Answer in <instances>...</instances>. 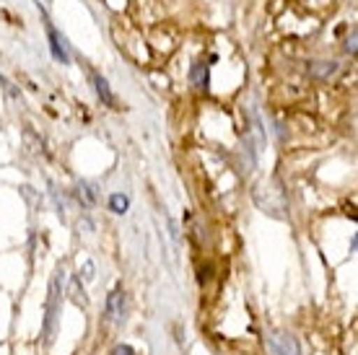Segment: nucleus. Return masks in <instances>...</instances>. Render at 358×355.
<instances>
[{"label":"nucleus","instance_id":"nucleus-9","mask_svg":"<svg viewBox=\"0 0 358 355\" xmlns=\"http://www.w3.org/2000/svg\"><path fill=\"white\" fill-rule=\"evenodd\" d=\"M83 195V200H86V205H94V200H96V195H94V187L86 184V182H81L78 184V197Z\"/></svg>","mask_w":358,"mask_h":355},{"label":"nucleus","instance_id":"nucleus-4","mask_svg":"<svg viewBox=\"0 0 358 355\" xmlns=\"http://www.w3.org/2000/svg\"><path fill=\"white\" fill-rule=\"evenodd\" d=\"M47 36H50V50H52V57L55 60H60L63 65H68L71 57H68V52H65V39L57 34L55 27H50V24H47Z\"/></svg>","mask_w":358,"mask_h":355},{"label":"nucleus","instance_id":"nucleus-2","mask_svg":"<svg viewBox=\"0 0 358 355\" xmlns=\"http://www.w3.org/2000/svg\"><path fill=\"white\" fill-rule=\"evenodd\" d=\"M270 350L275 355H301V347H299L296 338H291L286 332H273L270 335Z\"/></svg>","mask_w":358,"mask_h":355},{"label":"nucleus","instance_id":"nucleus-7","mask_svg":"<svg viewBox=\"0 0 358 355\" xmlns=\"http://www.w3.org/2000/svg\"><path fill=\"white\" fill-rule=\"evenodd\" d=\"M335 73H338V62H312L314 78H330Z\"/></svg>","mask_w":358,"mask_h":355},{"label":"nucleus","instance_id":"nucleus-10","mask_svg":"<svg viewBox=\"0 0 358 355\" xmlns=\"http://www.w3.org/2000/svg\"><path fill=\"white\" fill-rule=\"evenodd\" d=\"M112 355H135V350L130 345H117L112 347Z\"/></svg>","mask_w":358,"mask_h":355},{"label":"nucleus","instance_id":"nucleus-1","mask_svg":"<svg viewBox=\"0 0 358 355\" xmlns=\"http://www.w3.org/2000/svg\"><path fill=\"white\" fill-rule=\"evenodd\" d=\"M60 301H63V273H57V275L52 277V285H50V301H47V319H45L47 340L52 338V327H55V319H57Z\"/></svg>","mask_w":358,"mask_h":355},{"label":"nucleus","instance_id":"nucleus-12","mask_svg":"<svg viewBox=\"0 0 358 355\" xmlns=\"http://www.w3.org/2000/svg\"><path fill=\"white\" fill-rule=\"evenodd\" d=\"M45 3H50V0H45Z\"/></svg>","mask_w":358,"mask_h":355},{"label":"nucleus","instance_id":"nucleus-5","mask_svg":"<svg viewBox=\"0 0 358 355\" xmlns=\"http://www.w3.org/2000/svg\"><path fill=\"white\" fill-rule=\"evenodd\" d=\"M189 80H192V86L197 91H206L208 83H210V71H208L206 62H195L192 65V71H189Z\"/></svg>","mask_w":358,"mask_h":355},{"label":"nucleus","instance_id":"nucleus-6","mask_svg":"<svg viewBox=\"0 0 358 355\" xmlns=\"http://www.w3.org/2000/svg\"><path fill=\"white\" fill-rule=\"evenodd\" d=\"M91 78H94V89H96V94H99V99H101V101H104V104H107V107H115L117 101H115V94H112V91H109V83L104 78H101V75H99V73H94V75H91Z\"/></svg>","mask_w":358,"mask_h":355},{"label":"nucleus","instance_id":"nucleus-3","mask_svg":"<svg viewBox=\"0 0 358 355\" xmlns=\"http://www.w3.org/2000/svg\"><path fill=\"white\" fill-rule=\"evenodd\" d=\"M122 311H125V294H122V288L117 285L107 298V319L109 321L122 319Z\"/></svg>","mask_w":358,"mask_h":355},{"label":"nucleus","instance_id":"nucleus-11","mask_svg":"<svg viewBox=\"0 0 358 355\" xmlns=\"http://www.w3.org/2000/svg\"><path fill=\"white\" fill-rule=\"evenodd\" d=\"M345 50H348L350 55H356V29H353V31H350L348 42H345Z\"/></svg>","mask_w":358,"mask_h":355},{"label":"nucleus","instance_id":"nucleus-8","mask_svg":"<svg viewBox=\"0 0 358 355\" xmlns=\"http://www.w3.org/2000/svg\"><path fill=\"white\" fill-rule=\"evenodd\" d=\"M127 208H130V200H127V195H112L109 197V210L117 215H125L127 213Z\"/></svg>","mask_w":358,"mask_h":355}]
</instances>
